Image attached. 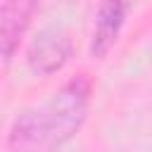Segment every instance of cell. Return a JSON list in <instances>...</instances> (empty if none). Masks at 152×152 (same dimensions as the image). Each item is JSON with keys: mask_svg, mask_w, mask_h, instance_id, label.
<instances>
[{"mask_svg": "<svg viewBox=\"0 0 152 152\" xmlns=\"http://www.w3.org/2000/svg\"><path fill=\"white\" fill-rule=\"evenodd\" d=\"M135 2L138 0H100L90 38V55L95 59H104L107 52L114 48Z\"/></svg>", "mask_w": 152, "mask_h": 152, "instance_id": "3", "label": "cell"}, {"mask_svg": "<svg viewBox=\"0 0 152 152\" xmlns=\"http://www.w3.org/2000/svg\"><path fill=\"white\" fill-rule=\"evenodd\" d=\"M93 83L78 74L52 90L45 100L21 109L7 131L10 152H57L83 126Z\"/></svg>", "mask_w": 152, "mask_h": 152, "instance_id": "1", "label": "cell"}, {"mask_svg": "<svg viewBox=\"0 0 152 152\" xmlns=\"http://www.w3.org/2000/svg\"><path fill=\"white\" fill-rule=\"evenodd\" d=\"M38 10V0H5L0 10V45H2V62L7 64L17 52L33 12Z\"/></svg>", "mask_w": 152, "mask_h": 152, "instance_id": "4", "label": "cell"}, {"mask_svg": "<svg viewBox=\"0 0 152 152\" xmlns=\"http://www.w3.org/2000/svg\"><path fill=\"white\" fill-rule=\"evenodd\" d=\"M71 48L74 45L66 31H62L59 26H45L31 40L26 50V64L36 76H52L66 64Z\"/></svg>", "mask_w": 152, "mask_h": 152, "instance_id": "2", "label": "cell"}]
</instances>
